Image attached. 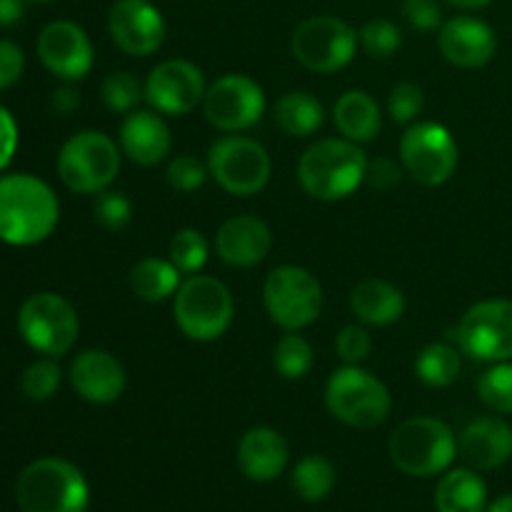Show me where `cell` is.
Returning <instances> with one entry per match:
<instances>
[{
  "instance_id": "30bf717a",
  "label": "cell",
  "mask_w": 512,
  "mask_h": 512,
  "mask_svg": "<svg viewBox=\"0 0 512 512\" xmlns=\"http://www.w3.org/2000/svg\"><path fill=\"white\" fill-rule=\"evenodd\" d=\"M18 330L35 353L45 358H60L73 350L80 323L75 308L63 295L35 293L20 305Z\"/></svg>"
},
{
  "instance_id": "b9f144b4",
  "label": "cell",
  "mask_w": 512,
  "mask_h": 512,
  "mask_svg": "<svg viewBox=\"0 0 512 512\" xmlns=\"http://www.w3.org/2000/svg\"><path fill=\"white\" fill-rule=\"evenodd\" d=\"M25 68V55L13 40H0V90L10 88L20 80Z\"/></svg>"
},
{
  "instance_id": "603a6c76",
  "label": "cell",
  "mask_w": 512,
  "mask_h": 512,
  "mask_svg": "<svg viewBox=\"0 0 512 512\" xmlns=\"http://www.w3.org/2000/svg\"><path fill=\"white\" fill-rule=\"evenodd\" d=\"M288 443L273 428H253L238 445V468L253 483H273L288 465Z\"/></svg>"
},
{
  "instance_id": "836d02e7",
  "label": "cell",
  "mask_w": 512,
  "mask_h": 512,
  "mask_svg": "<svg viewBox=\"0 0 512 512\" xmlns=\"http://www.w3.org/2000/svg\"><path fill=\"white\" fill-rule=\"evenodd\" d=\"M143 95V85L138 83L133 73L118 70V73H110L103 80V103L113 113H133L140 100H143Z\"/></svg>"
},
{
  "instance_id": "d6a6232c",
  "label": "cell",
  "mask_w": 512,
  "mask_h": 512,
  "mask_svg": "<svg viewBox=\"0 0 512 512\" xmlns=\"http://www.w3.org/2000/svg\"><path fill=\"white\" fill-rule=\"evenodd\" d=\"M168 253L180 273L195 275L208 263V240H205V235L200 230L183 228L173 235Z\"/></svg>"
},
{
  "instance_id": "8d00e7d4",
  "label": "cell",
  "mask_w": 512,
  "mask_h": 512,
  "mask_svg": "<svg viewBox=\"0 0 512 512\" xmlns=\"http://www.w3.org/2000/svg\"><path fill=\"white\" fill-rule=\"evenodd\" d=\"M93 215H95V223L100 228L110 230V233H120L130 225L133 220V205L130 200L125 198L123 193H115V190H103L98 193L93 205Z\"/></svg>"
},
{
  "instance_id": "7dc6e473",
  "label": "cell",
  "mask_w": 512,
  "mask_h": 512,
  "mask_svg": "<svg viewBox=\"0 0 512 512\" xmlns=\"http://www.w3.org/2000/svg\"><path fill=\"white\" fill-rule=\"evenodd\" d=\"M450 5H455V8H463V10H480L485 8V5H490L493 0H448Z\"/></svg>"
},
{
  "instance_id": "ee69618b",
  "label": "cell",
  "mask_w": 512,
  "mask_h": 512,
  "mask_svg": "<svg viewBox=\"0 0 512 512\" xmlns=\"http://www.w3.org/2000/svg\"><path fill=\"white\" fill-rule=\"evenodd\" d=\"M15 148H18V125L10 110L0 105V170L13 160Z\"/></svg>"
},
{
  "instance_id": "e0dca14e",
  "label": "cell",
  "mask_w": 512,
  "mask_h": 512,
  "mask_svg": "<svg viewBox=\"0 0 512 512\" xmlns=\"http://www.w3.org/2000/svg\"><path fill=\"white\" fill-rule=\"evenodd\" d=\"M38 58L58 78L83 80L93 68V43L78 23L55 20L38 35Z\"/></svg>"
},
{
  "instance_id": "6da1fadb",
  "label": "cell",
  "mask_w": 512,
  "mask_h": 512,
  "mask_svg": "<svg viewBox=\"0 0 512 512\" xmlns=\"http://www.w3.org/2000/svg\"><path fill=\"white\" fill-rule=\"evenodd\" d=\"M60 220V203L53 188L28 173L0 178V240L15 248H30L53 235Z\"/></svg>"
},
{
  "instance_id": "484cf974",
  "label": "cell",
  "mask_w": 512,
  "mask_h": 512,
  "mask_svg": "<svg viewBox=\"0 0 512 512\" xmlns=\"http://www.w3.org/2000/svg\"><path fill=\"white\" fill-rule=\"evenodd\" d=\"M435 508L438 512H485L488 485L473 468L450 470L435 488Z\"/></svg>"
},
{
  "instance_id": "f6af8a7d",
  "label": "cell",
  "mask_w": 512,
  "mask_h": 512,
  "mask_svg": "<svg viewBox=\"0 0 512 512\" xmlns=\"http://www.w3.org/2000/svg\"><path fill=\"white\" fill-rule=\"evenodd\" d=\"M78 105H80V93L73 88V85H63V88H58L53 93L55 113L68 115V113H73V110L78 108Z\"/></svg>"
},
{
  "instance_id": "4fadbf2b",
  "label": "cell",
  "mask_w": 512,
  "mask_h": 512,
  "mask_svg": "<svg viewBox=\"0 0 512 512\" xmlns=\"http://www.w3.org/2000/svg\"><path fill=\"white\" fill-rule=\"evenodd\" d=\"M458 348L480 363L512 360V300H483L463 315L458 325Z\"/></svg>"
},
{
  "instance_id": "bcb514c9",
  "label": "cell",
  "mask_w": 512,
  "mask_h": 512,
  "mask_svg": "<svg viewBox=\"0 0 512 512\" xmlns=\"http://www.w3.org/2000/svg\"><path fill=\"white\" fill-rule=\"evenodd\" d=\"M25 13V0H0V28H10Z\"/></svg>"
},
{
  "instance_id": "8992f818",
  "label": "cell",
  "mask_w": 512,
  "mask_h": 512,
  "mask_svg": "<svg viewBox=\"0 0 512 512\" xmlns=\"http://www.w3.org/2000/svg\"><path fill=\"white\" fill-rule=\"evenodd\" d=\"M180 333L198 343L223 338L233 325L235 303L225 283L210 275H190L180 283L173 303Z\"/></svg>"
},
{
  "instance_id": "7402d4cb",
  "label": "cell",
  "mask_w": 512,
  "mask_h": 512,
  "mask_svg": "<svg viewBox=\"0 0 512 512\" xmlns=\"http://www.w3.org/2000/svg\"><path fill=\"white\" fill-rule=\"evenodd\" d=\"M458 453L473 470H498L512 458V425L503 418H478L465 425Z\"/></svg>"
},
{
  "instance_id": "ab89813d",
  "label": "cell",
  "mask_w": 512,
  "mask_h": 512,
  "mask_svg": "<svg viewBox=\"0 0 512 512\" xmlns=\"http://www.w3.org/2000/svg\"><path fill=\"white\" fill-rule=\"evenodd\" d=\"M335 350L345 365H360L373 353V340H370L368 330L360 325H345L335 338Z\"/></svg>"
},
{
  "instance_id": "7c38bea8",
  "label": "cell",
  "mask_w": 512,
  "mask_h": 512,
  "mask_svg": "<svg viewBox=\"0 0 512 512\" xmlns=\"http://www.w3.org/2000/svg\"><path fill=\"white\" fill-rule=\"evenodd\" d=\"M358 35L345 20L333 15H315L295 28L290 50L303 68L313 73H338L353 60Z\"/></svg>"
},
{
  "instance_id": "9c48e42d",
  "label": "cell",
  "mask_w": 512,
  "mask_h": 512,
  "mask_svg": "<svg viewBox=\"0 0 512 512\" xmlns=\"http://www.w3.org/2000/svg\"><path fill=\"white\" fill-rule=\"evenodd\" d=\"M263 303L270 320L288 333L303 330L320 318L323 310V285L313 273L298 265L275 268L265 278Z\"/></svg>"
},
{
  "instance_id": "4dcf8cb0",
  "label": "cell",
  "mask_w": 512,
  "mask_h": 512,
  "mask_svg": "<svg viewBox=\"0 0 512 512\" xmlns=\"http://www.w3.org/2000/svg\"><path fill=\"white\" fill-rule=\"evenodd\" d=\"M315 355L298 330H288L273 350V365L285 380H300L313 370Z\"/></svg>"
},
{
  "instance_id": "1f68e13d",
  "label": "cell",
  "mask_w": 512,
  "mask_h": 512,
  "mask_svg": "<svg viewBox=\"0 0 512 512\" xmlns=\"http://www.w3.org/2000/svg\"><path fill=\"white\" fill-rule=\"evenodd\" d=\"M478 395L493 413L512 415V360L493 363V368L480 375Z\"/></svg>"
},
{
  "instance_id": "5b68a950",
  "label": "cell",
  "mask_w": 512,
  "mask_h": 512,
  "mask_svg": "<svg viewBox=\"0 0 512 512\" xmlns=\"http://www.w3.org/2000/svg\"><path fill=\"white\" fill-rule=\"evenodd\" d=\"M325 408L348 428L373 430L388 420L393 400L373 373L360 365H345L325 385Z\"/></svg>"
},
{
  "instance_id": "ffe728a7",
  "label": "cell",
  "mask_w": 512,
  "mask_h": 512,
  "mask_svg": "<svg viewBox=\"0 0 512 512\" xmlns=\"http://www.w3.org/2000/svg\"><path fill=\"white\" fill-rule=\"evenodd\" d=\"M215 248L223 263L233 268H253L268 258L273 248V233L255 215H235L220 225Z\"/></svg>"
},
{
  "instance_id": "60d3db41",
  "label": "cell",
  "mask_w": 512,
  "mask_h": 512,
  "mask_svg": "<svg viewBox=\"0 0 512 512\" xmlns=\"http://www.w3.org/2000/svg\"><path fill=\"white\" fill-rule=\"evenodd\" d=\"M403 18L408 20L410 28L428 33L443 23V10H440L438 0H405Z\"/></svg>"
},
{
  "instance_id": "7a4b0ae2",
  "label": "cell",
  "mask_w": 512,
  "mask_h": 512,
  "mask_svg": "<svg viewBox=\"0 0 512 512\" xmlns=\"http://www.w3.org/2000/svg\"><path fill=\"white\" fill-rule=\"evenodd\" d=\"M368 158L348 138H325L310 145L298 163V180L315 200H343L365 183Z\"/></svg>"
},
{
  "instance_id": "74e56055",
  "label": "cell",
  "mask_w": 512,
  "mask_h": 512,
  "mask_svg": "<svg viewBox=\"0 0 512 512\" xmlns=\"http://www.w3.org/2000/svg\"><path fill=\"white\" fill-rule=\"evenodd\" d=\"M208 165L200 163L195 155H175L168 163V170H165V178H168V185L178 193H193V190L203 188L205 178H208Z\"/></svg>"
},
{
  "instance_id": "ba28073f",
  "label": "cell",
  "mask_w": 512,
  "mask_h": 512,
  "mask_svg": "<svg viewBox=\"0 0 512 512\" xmlns=\"http://www.w3.org/2000/svg\"><path fill=\"white\" fill-rule=\"evenodd\" d=\"M208 173L225 193L248 198L268 185L273 165L258 140L245 135H223L208 150Z\"/></svg>"
},
{
  "instance_id": "4316f807",
  "label": "cell",
  "mask_w": 512,
  "mask_h": 512,
  "mask_svg": "<svg viewBox=\"0 0 512 512\" xmlns=\"http://www.w3.org/2000/svg\"><path fill=\"white\" fill-rule=\"evenodd\" d=\"M273 118L283 133L293 135V138H308L315 130L323 128L325 108L318 98L305 90H293L275 103Z\"/></svg>"
},
{
  "instance_id": "f546056e",
  "label": "cell",
  "mask_w": 512,
  "mask_h": 512,
  "mask_svg": "<svg viewBox=\"0 0 512 512\" xmlns=\"http://www.w3.org/2000/svg\"><path fill=\"white\" fill-rule=\"evenodd\" d=\"M335 465L323 455H308L300 460L293 470V488L305 503H320L328 498L335 488Z\"/></svg>"
},
{
  "instance_id": "c3c4849f",
  "label": "cell",
  "mask_w": 512,
  "mask_h": 512,
  "mask_svg": "<svg viewBox=\"0 0 512 512\" xmlns=\"http://www.w3.org/2000/svg\"><path fill=\"white\" fill-rule=\"evenodd\" d=\"M485 512H512V495H503L495 503H490V508Z\"/></svg>"
},
{
  "instance_id": "e575fe53",
  "label": "cell",
  "mask_w": 512,
  "mask_h": 512,
  "mask_svg": "<svg viewBox=\"0 0 512 512\" xmlns=\"http://www.w3.org/2000/svg\"><path fill=\"white\" fill-rule=\"evenodd\" d=\"M60 380H63V370L55 363V358H43L35 360L28 370L20 378V388H23L25 398L33 400V403H43L55 395V390L60 388Z\"/></svg>"
},
{
  "instance_id": "f35d334b",
  "label": "cell",
  "mask_w": 512,
  "mask_h": 512,
  "mask_svg": "<svg viewBox=\"0 0 512 512\" xmlns=\"http://www.w3.org/2000/svg\"><path fill=\"white\" fill-rule=\"evenodd\" d=\"M423 105H425V95L423 88L415 83H403L393 85L388 95V113L395 123L405 125V123H413L420 113H423Z\"/></svg>"
},
{
  "instance_id": "3957f363",
  "label": "cell",
  "mask_w": 512,
  "mask_h": 512,
  "mask_svg": "<svg viewBox=\"0 0 512 512\" xmlns=\"http://www.w3.org/2000/svg\"><path fill=\"white\" fill-rule=\"evenodd\" d=\"M15 500L23 512H85L90 488L73 463L63 458H40L18 475Z\"/></svg>"
},
{
  "instance_id": "d6986e66",
  "label": "cell",
  "mask_w": 512,
  "mask_h": 512,
  "mask_svg": "<svg viewBox=\"0 0 512 512\" xmlns=\"http://www.w3.org/2000/svg\"><path fill=\"white\" fill-rule=\"evenodd\" d=\"M125 368L108 350H83L70 365V385L93 405H110L123 395Z\"/></svg>"
},
{
  "instance_id": "d4e9b609",
  "label": "cell",
  "mask_w": 512,
  "mask_h": 512,
  "mask_svg": "<svg viewBox=\"0 0 512 512\" xmlns=\"http://www.w3.org/2000/svg\"><path fill=\"white\" fill-rule=\"evenodd\" d=\"M333 123L340 135L353 143H370L380 133V105L365 90H348L338 98L333 108Z\"/></svg>"
},
{
  "instance_id": "7bdbcfd3",
  "label": "cell",
  "mask_w": 512,
  "mask_h": 512,
  "mask_svg": "<svg viewBox=\"0 0 512 512\" xmlns=\"http://www.w3.org/2000/svg\"><path fill=\"white\" fill-rule=\"evenodd\" d=\"M403 178V170L395 160L390 158H378V160H368V170H365V183L370 185L373 190H393L395 185L400 183Z\"/></svg>"
},
{
  "instance_id": "44dd1931",
  "label": "cell",
  "mask_w": 512,
  "mask_h": 512,
  "mask_svg": "<svg viewBox=\"0 0 512 512\" xmlns=\"http://www.w3.org/2000/svg\"><path fill=\"white\" fill-rule=\"evenodd\" d=\"M173 148L168 123L153 110H133L120 125V150L140 168L163 163Z\"/></svg>"
},
{
  "instance_id": "d590c367",
  "label": "cell",
  "mask_w": 512,
  "mask_h": 512,
  "mask_svg": "<svg viewBox=\"0 0 512 512\" xmlns=\"http://www.w3.org/2000/svg\"><path fill=\"white\" fill-rule=\"evenodd\" d=\"M358 40L370 58L385 60L400 48V43H403V35H400V28L393 23V20L373 18V20H368L363 28H360Z\"/></svg>"
},
{
  "instance_id": "8fae6325",
  "label": "cell",
  "mask_w": 512,
  "mask_h": 512,
  "mask_svg": "<svg viewBox=\"0 0 512 512\" xmlns=\"http://www.w3.org/2000/svg\"><path fill=\"white\" fill-rule=\"evenodd\" d=\"M460 150L448 128L440 123H415L400 138L403 170L425 188H438L453 178Z\"/></svg>"
},
{
  "instance_id": "277c9868",
  "label": "cell",
  "mask_w": 512,
  "mask_h": 512,
  "mask_svg": "<svg viewBox=\"0 0 512 512\" xmlns=\"http://www.w3.org/2000/svg\"><path fill=\"white\" fill-rule=\"evenodd\" d=\"M390 460L410 478H433L445 473L458 455V438L448 423L418 415L398 425L390 435Z\"/></svg>"
},
{
  "instance_id": "681fc988",
  "label": "cell",
  "mask_w": 512,
  "mask_h": 512,
  "mask_svg": "<svg viewBox=\"0 0 512 512\" xmlns=\"http://www.w3.org/2000/svg\"><path fill=\"white\" fill-rule=\"evenodd\" d=\"M30 3H55V0H30Z\"/></svg>"
},
{
  "instance_id": "52a82bcc",
  "label": "cell",
  "mask_w": 512,
  "mask_h": 512,
  "mask_svg": "<svg viewBox=\"0 0 512 512\" xmlns=\"http://www.w3.org/2000/svg\"><path fill=\"white\" fill-rule=\"evenodd\" d=\"M118 143L100 130H83L65 140L58 155V175L78 195H98L113 185L120 173Z\"/></svg>"
},
{
  "instance_id": "83f0119b",
  "label": "cell",
  "mask_w": 512,
  "mask_h": 512,
  "mask_svg": "<svg viewBox=\"0 0 512 512\" xmlns=\"http://www.w3.org/2000/svg\"><path fill=\"white\" fill-rule=\"evenodd\" d=\"M130 288L145 303H163L180 288V270L173 260L145 258L130 270Z\"/></svg>"
},
{
  "instance_id": "cb8c5ba5",
  "label": "cell",
  "mask_w": 512,
  "mask_h": 512,
  "mask_svg": "<svg viewBox=\"0 0 512 512\" xmlns=\"http://www.w3.org/2000/svg\"><path fill=\"white\" fill-rule=\"evenodd\" d=\"M350 310H353L360 323L383 328V325H393L403 318L405 295L388 280L370 278L353 288Z\"/></svg>"
},
{
  "instance_id": "2e32d148",
  "label": "cell",
  "mask_w": 512,
  "mask_h": 512,
  "mask_svg": "<svg viewBox=\"0 0 512 512\" xmlns=\"http://www.w3.org/2000/svg\"><path fill=\"white\" fill-rule=\"evenodd\" d=\"M108 30L113 43L135 58L153 55L165 40V20L150 0H115Z\"/></svg>"
},
{
  "instance_id": "ac0fdd59",
  "label": "cell",
  "mask_w": 512,
  "mask_h": 512,
  "mask_svg": "<svg viewBox=\"0 0 512 512\" xmlns=\"http://www.w3.org/2000/svg\"><path fill=\"white\" fill-rule=\"evenodd\" d=\"M438 45L443 58L455 68L475 70L488 65L498 50V35L485 20L458 15L440 25Z\"/></svg>"
},
{
  "instance_id": "5bb4252c",
  "label": "cell",
  "mask_w": 512,
  "mask_h": 512,
  "mask_svg": "<svg viewBox=\"0 0 512 512\" xmlns=\"http://www.w3.org/2000/svg\"><path fill=\"white\" fill-rule=\"evenodd\" d=\"M203 110L213 128L223 133H240L263 118L265 93L248 75L230 73L205 90Z\"/></svg>"
},
{
  "instance_id": "f1b7e54d",
  "label": "cell",
  "mask_w": 512,
  "mask_h": 512,
  "mask_svg": "<svg viewBox=\"0 0 512 512\" xmlns=\"http://www.w3.org/2000/svg\"><path fill=\"white\" fill-rule=\"evenodd\" d=\"M460 348H453L448 343H430L420 350L418 360H415V375L420 383L428 388H448L458 380L460 368H463V358H460Z\"/></svg>"
},
{
  "instance_id": "9a60e30c",
  "label": "cell",
  "mask_w": 512,
  "mask_h": 512,
  "mask_svg": "<svg viewBox=\"0 0 512 512\" xmlns=\"http://www.w3.org/2000/svg\"><path fill=\"white\" fill-rule=\"evenodd\" d=\"M203 70L183 58L155 65L145 83V100L163 115H188L203 103Z\"/></svg>"
}]
</instances>
